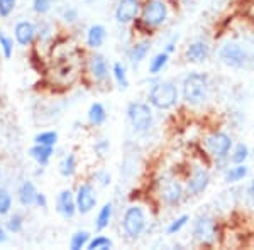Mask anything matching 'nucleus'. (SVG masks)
<instances>
[{
    "label": "nucleus",
    "mask_w": 254,
    "mask_h": 250,
    "mask_svg": "<svg viewBox=\"0 0 254 250\" xmlns=\"http://www.w3.org/2000/svg\"><path fill=\"white\" fill-rule=\"evenodd\" d=\"M208 76L198 71H191L182 81V98L187 105L198 106L208 98Z\"/></svg>",
    "instance_id": "obj_1"
},
{
    "label": "nucleus",
    "mask_w": 254,
    "mask_h": 250,
    "mask_svg": "<svg viewBox=\"0 0 254 250\" xmlns=\"http://www.w3.org/2000/svg\"><path fill=\"white\" fill-rule=\"evenodd\" d=\"M147 100L151 106L158 110H171L180 100V90L173 81H158L151 87Z\"/></svg>",
    "instance_id": "obj_2"
},
{
    "label": "nucleus",
    "mask_w": 254,
    "mask_h": 250,
    "mask_svg": "<svg viewBox=\"0 0 254 250\" xmlns=\"http://www.w3.org/2000/svg\"><path fill=\"white\" fill-rule=\"evenodd\" d=\"M127 120L136 134H147L154 124L153 108L144 101H130L127 105Z\"/></svg>",
    "instance_id": "obj_3"
},
{
    "label": "nucleus",
    "mask_w": 254,
    "mask_h": 250,
    "mask_svg": "<svg viewBox=\"0 0 254 250\" xmlns=\"http://www.w3.org/2000/svg\"><path fill=\"white\" fill-rule=\"evenodd\" d=\"M147 225V218H146V211L142 206L139 204H130V206L126 208L124 215H122V221L121 227L124 235L129 240H136L144 233Z\"/></svg>",
    "instance_id": "obj_4"
},
{
    "label": "nucleus",
    "mask_w": 254,
    "mask_h": 250,
    "mask_svg": "<svg viewBox=\"0 0 254 250\" xmlns=\"http://www.w3.org/2000/svg\"><path fill=\"white\" fill-rule=\"evenodd\" d=\"M168 20V5L165 0H146L141 9V22L147 29H158Z\"/></svg>",
    "instance_id": "obj_5"
},
{
    "label": "nucleus",
    "mask_w": 254,
    "mask_h": 250,
    "mask_svg": "<svg viewBox=\"0 0 254 250\" xmlns=\"http://www.w3.org/2000/svg\"><path fill=\"white\" fill-rule=\"evenodd\" d=\"M219 58L225 64V66L234 68V69H241V68L248 66L249 52L246 51V48L241 46L239 43L229 41V43H225L224 46L220 48Z\"/></svg>",
    "instance_id": "obj_6"
},
{
    "label": "nucleus",
    "mask_w": 254,
    "mask_h": 250,
    "mask_svg": "<svg viewBox=\"0 0 254 250\" xmlns=\"http://www.w3.org/2000/svg\"><path fill=\"white\" fill-rule=\"evenodd\" d=\"M75 201H76V211L80 215H88L95 210L97 206V191L90 181H85L78 184L75 193Z\"/></svg>",
    "instance_id": "obj_7"
},
{
    "label": "nucleus",
    "mask_w": 254,
    "mask_h": 250,
    "mask_svg": "<svg viewBox=\"0 0 254 250\" xmlns=\"http://www.w3.org/2000/svg\"><path fill=\"white\" fill-rule=\"evenodd\" d=\"M191 233H193V239L202 245H210L214 244L217 239V225L214 218L203 215L198 216L193 221V228H191Z\"/></svg>",
    "instance_id": "obj_8"
},
{
    "label": "nucleus",
    "mask_w": 254,
    "mask_h": 250,
    "mask_svg": "<svg viewBox=\"0 0 254 250\" xmlns=\"http://www.w3.org/2000/svg\"><path fill=\"white\" fill-rule=\"evenodd\" d=\"M205 149L215 159H225L232 149V137L225 132H212L205 139Z\"/></svg>",
    "instance_id": "obj_9"
},
{
    "label": "nucleus",
    "mask_w": 254,
    "mask_h": 250,
    "mask_svg": "<svg viewBox=\"0 0 254 250\" xmlns=\"http://www.w3.org/2000/svg\"><path fill=\"white\" fill-rule=\"evenodd\" d=\"M183 196H185V188L178 179H165L159 186V200L166 206H178L183 201Z\"/></svg>",
    "instance_id": "obj_10"
},
{
    "label": "nucleus",
    "mask_w": 254,
    "mask_h": 250,
    "mask_svg": "<svg viewBox=\"0 0 254 250\" xmlns=\"http://www.w3.org/2000/svg\"><path fill=\"white\" fill-rule=\"evenodd\" d=\"M142 2L141 0H119L116 10H114V19L117 24L127 26V24L134 22L139 15H141Z\"/></svg>",
    "instance_id": "obj_11"
},
{
    "label": "nucleus",
    "mask_w": 254,
    "mask_h": 250,
    "mask_svg": "<svg viewBox=\"0 0 254 250\" xmlns=\"http://www.w3.org/2000/svg\"><path fill=\"white\" fill-rule=\"evenodd\" d=\"M87 71L95 83H104L109 78V63L104 54L93 52L87 61Z\"/></svg>",
    "instance_id": "obj_12"
},
{
    "label": "nucleus",
    "mask_w": 254,
    "mask_h": 250,
    "mask_svg": "<svg viewBox=\"0 0 254 250\" xmlns=\"http://www.w3.org/2000/svg\"><path fill=\"white\" fill-rule=\"evenodd\" d=\"M208 184H210V174H208V171L202 166H196L191 171L190 178L187 181V193L190 196H198L207 190Z\"/></svg>",
    "instance_id": "obj_13"
},
{
    "label": "nucleus",
    "mask_w": 254,
    "mask_h": 250,
    "mask_svg": "<svg viewBox=\"0 0 254 250\" xmlns=\"http://www.w3.org/2000/svg\"><path fill=\"white\" fill-rule=\"evenodd\" d=\"M14 41L22 48L31 46L36 41V24L32 20H19L14 26Z\"/></svg>",
    "instance_id": "obj_14"
},
{
    "label": "nucleus",
    "mask_w": 254,
    "mask_h": 250,
    "mask_svg": "<svg viewBox=\"0 0 254 250\" xmlns=\"http://www.w3.org/2000/svg\"><path fill=\"white\" fill-rule=\"evenodd\" d=\"M56 211L60 213L63 218H73L76 215V201H75V193L71 190H61L56 196Z\"/></svg>",
    "instance_id": "obj_15"
},
{
    "label": "nucleus",
    "mask_w": 254,
    "mask_h": 250,
    "mask_svg": "<svg viewBox=\"0 0 254 250\" xmlns=\"http://www.w3.org/2000/svg\"><path fill=\"white\" fill-rule=\"evenodd\" d=\"M208 56H210V46H208L207 43H203V41H195V43L188 44V48L185 51L187 61L195 63V64L207 61Z\"/></svg>",
    "instance_id": "obj_16"
},
{
    "label": "nucleus",
    "mask_w": 254,
    "mask_h": 250,
    "mask_svg": "<svg viewBox=\"0 0 254 250\" xmlns=\"http://www.w3.org/2000/svg\"><path fill=\"white\" fill-rule=\"evenodd\" d=\"M36 195H38V188L36 184L26 179L19 184L17 188V201L22 204L24 208H29V206H34V201H36Z\"/></svg>",
    "instance_id": "obj_17"
},
{
    "label": "nucleus",
    "mask_w": 254,
    "mask_h": 250,
    "mask_svg": "<svg viewBox=\"0 0 254 250\" xmlns=\"http://www.w3.org/2000/svg\"><path fill=\"white\" fill-rule=\"evenodd\" d=\"M107 39V29L104 24H92L87 29V46L90 49H100Z\"/></svg>",
    "instance_id": "obj_18"
},
{
    "label": "nucleus",
    "mask_w": 254,
    "mask_h": 250,
    "mask_svg": "<svg viewBox=\"0 0 254 250\" xmlns=\"http://www.w3.org/2000/svg\"><path fill=\"white\" fill-rule=\"evenodd\" d=\"M149 51H151V41L149 39H142V41H137V43H134L132 48H130V51H129L130 64H132L134 68H137L139 64H141L142 61L147 58Z\"/></svg>",
    "instance_id": "obj_19"
},
{
    "label": "nucleus",
    "mask_w": 254,
    "mask_h": 250,
    "mask_svg": "<svg viewBox=\"0 0 254 250\" xmlns=\"http://www.w3.org/2000/svg\"><path fill=\"white\" fill-rule=\"evenodd\" d=\"M29 155L34 159L36 162L39 164L41 167H46L49 162H51L53 155H55V147L51 146H41V144H34L29 149Z\"/></svg>",
    "instance_id": "obj_20"
},
{
    "label": "nucleus",
    "mask_w": 254,
    "mask_h": 250,
    "mask_svg": "<svg viewBox=\"0 0 254 250\" xmlns=\"http://www.w3.org/2000/svg\"><path fill=\"white\" fill-rule=\"evenodd\" d=\"M114 216V203L107 201L102 204V208L97 213V218H95V230L97 232H104L105 228L110 227V221H112Z\"/></svg>",
    "instance_id": "obj_21"
},
{
    "label": "nucleus",
    "mask_w": 254,
    "mask_h": 250,
    "mask_svg": "<svg viewBox=\"0 0 254 250\" xmlns=\"http://www.w3.org/2000/svg\"><path fill=\"white\" fill-rule=\"evenodd\" d=\"M87 118H88L90 125H93V127L104 125L105 120H107V110H105L104 103H100V101H93L88 108Z\"/></svg>",
    "instance_id": "obj_22"
},
{
    "label": "nucleus",
    "mask_w": 254,
    "mask_h": 250,
    "mask_svg": "<svg viewBox=\"0 0 254 250\" xmlns=\"http://www.w3.org/2000/svg\"><path fill=\"white\" fill-rule=\"evenodd\" d=\"M170 56L171 54H168L166 51H161V52H158V54H154L153 58L149 59V68H147L149 75H153V76L159 75V73L166 68V64L170 63Z\"/></svg>",
    "instance_id": "obj_23"
},
{
    "label": "nucleus",
    "mask_w": 254,
    "mask_h": 250,
    "mask_svg": "<svg viewBox=\"0 0 254 250\" xmlns=\"http://www.w3.org/2000/svg\"><path fill=\"white\" fill-rule=\"evenodd\" d=\"M248 173H249V169L244 162L243 164H234V166L229 167V169L225 171L224 179H225V183H229V184L239 183V181H243L246 176H248Z\"/></svg>",
    "instance_id": "obj_24"
},
{
    "label": "nucleus",
    "mask_w": 254,
    "mask_h": 250,
    "mask_svg": "<svg viewBox=\"0 0 254 250\" xmlns=\"http://www.w3.org/2000/svg\"><path fill=\"white\" fill-rule=\"evenodd\" d=\"M60 174L63 178H73L76 173V155L75 152H68L63 159L60 161Z\"/></svg>",
    "instance_id": "obj_25"
},
{
    "label": "nucleus",
    "mask_w": 254,
    "mask_h": 250,
    "mask_svg": "<svg viewBox=\"0 0 254 250\" xmlns=\"http://www.w3.org/2000/svg\"><path fill=\"white\" fill-rule=\"evenodd\" d=\"M112 76L116 80L117 87L121 90H127L129 88V78H127V69L121 61H116L112 64Z\"/></svg>",
    "instance_id": "obj_26"
},
{
    "label": "nucleus",
    "mask_w": 254,
    "mask_h": 250,
    "mask_svg": "<svg viewBox=\"0 0 254 250\" xmlns=\"http://www.w3.org/2000/svg\"><path fill=\"white\" fill-rule=\"evenodd\" d=\"M90 233L87 230H78L71 235L69 239V249L71 250H81V249H87L88 242H90Z\"/></svg>",
    "instance_id": "obj_27"
},
{
    "label": "nucleus",
    "mask_w": 254,
    "mask_h": 250,
    "mask_svg": "<svg viewBox=\"0 0 254 250\" xmlns=\"http://www.w3.org/2000/svg\"><path fill=\"white\" fill-rule=\"evenodd\" d=\"M110 249H114V242L109 237L102 235L100 232L93 239H90L87 245V250H110Z\"/></svg>",
    "instance_id": "obj_28"
},
{
    "label": "nucleus",
    "mask_w": 254,
    "mask_h": 250,
    "mask_svg": "<svg viewBox=\"0 0 254 250\" xmlns=\"http://www.w3.org/2000/svg\"><path fill=\"white\" fill-rule=\"evenodd\" d=\"M58 139H60V135L56 130H43V132L34 135V144L55 147L56 144H58Z\"/></svg>",
    "instance_id": "obj_29"
},
{
    "label": "nucleus",
    "mask_w": 254,
    "mask_h": 250,
    "mask_svg": "<svg viewBox=\"0 0 254 250\" xmlns=\"http://www.w3.org/2000/svg\"><path fill=\"white\" fill-rule=\"evenodd\" d=\"M24 225H26V220L22 213H14L5 221V230L9 233H20L24 230Z\"/></svg>",
    "instance_id": "obj_30"
},
{
    "label": "nucleus",
    "mask_w": 254,
    "mask_h": 250,
    "mask_svg": "<svg viewBox=\"0 0 254 250\" xmlns=\"http://www.w3.org/2000/svg\"><path fill=\"white\" fill-rule=\"evenodd\" d=\"M12 193L5 186H0V216H9L12 211Z\"/></svg>",
    "instance_id": "obj_31"
},
{
    "label": "nucleus",
    "mask_w": 254,
    "mask_h": 250,
    "mask_svg": "<svg viewBox=\"0 0 254 250\" xmlns=\"http://www.w3.org/2000/svg\"><path fill=\"white\" fill-rule=\"evenodd\" d=\"M0 51L5 59H10L14 54V39L5 31H0Z\"/></svg>",
    "instance_id": "obj_32"
},
{
    "label": "nucleus",
    "mask_w": 254,
    "mask_h": 250,
    "mask_svg": "<svg viewBox=\"0 0 254 250\" xmlns=\"http://www.w3.org/2000/svg\"><path fill=\"white\" fill-rule=\"evenodd\" d=\"M53 34H55V27H53L51 22H46V20H43V22L36 24V39L41 41H49L53 38Z\"/></svg>",
    "instance_id": "obj_33"
},
{
    "label": "nucleus",
    "mask_w": 254,
    "mask_h": 250,
    "mask_svg": "<svg viewBox=\"0 0 254 250\" xmlns=\"http://www.w3.org/2000/svg\"><path fill=\"white\" fill-rule=\"evenodd\" d=\"M188 221H190V216H188V215H180L178 218L170 221V225L166 227V233H168V235H175V233L182 232L183 228L187 227Z\"/></svg>",
    "instance_id": "obj_34"
},
{
    "label": "nucleus",
    "mask_w": 254,
    "mask_h": 250,
    "mask_svg": "<svg viewBox=\"0 0 254 250\" xmlns=\"http://www.w3.org/2000/svg\"><path fill=\"white\" fill-rule=\"evenodd\" d=\"M56 0H32V12L36 15H46L51 12Z\"/></svg>",
    "instance_id": "obj_35"
},
{
    "label": "nucleus",
    "mask_w": 254,
    "mask_h": 250,
    "mask_svg": "<svg viewBox=\"0 0 254 250\" xmlns=\"http://www.w3.org/2000/svg\"><path fill=\"white\" fill-rule=\"evenodd\" d=\"M249 157V147L246 144H237L231 154V161L234 164H243Z\"/></svg>",
    "instance_id": "obj_36"
},
{
    "label": "nucleus",
    "mask_w": 254,
    "mask_h": 250,
    "mask_svg": "<svg viewBox=\"0 0 254 250\" xmlns=\"http://www.w3.org/2000/svg\"><path fill=\"white\" fill-rule=\"evenodd\" d=\"M61 19H63L64 24H68V26H71V24H75L76 20L80 19V14H78V9L73 5H66L61 12Z\"/></svg>",
    "instance_id": "obj_37"
},
{
    "label": "nucleus",
    "mask_w": 254,
    "mask_h": 250,
    "mask_svg": "<svg viewBox=\"0 0 254 250\" xmlns=\"http://www.w3.org/2000/svg\"><path fill=\"white\" fill-rule=\"evenodd\" d=\"M15 7H17V0H0V17H10L14 14Z\"/></svg>",
    "instance_id": "obj_38"
},
{
    "label": "nucleus",
    "mask_w": 254,
    "mask_h": 250,
    "mask_svg": "<svg viewBox=\"0 0 254 250\" xmlns=\"http://www.w3.org/2000/svg\"><path fill=\"white\" fill-rule=\"evenodd\" d=\"M93 181H95L97 184H100L102 188L109 186L110 183H112V176H110L109 171L105 169H98L93 173Z\"/></svg>",
    "instance_id": "obj_39"
},
{
    "label": "nucleus",
    "mask_w": 254,
    "mask_h": 250,
    "mask_svg": "<svg viewBox=\"0 0 254 250\" xmlns=\"http://www.w3.org/2000/svg\"><path fill=\"white\" fill-rule=\"evenodd\" d=\"M110 147V142L107 141V139H100V141L95 142V146H93V150L98 154V155H105V152L109 150Z\"/></svg>",
    "instance_id": "obj_40"
},
{
    "label": "nucleus",
    "mask_w": 254,
    "mask_h": 250,
    "mask_svg": "<svg viewBox=\"0 0 254 250\" xmlns=\"http://www.w3.org/2000/svg\"><path fill=\"white\" fill-rule=\"evenodd\" d=\"M34 206L41 208V210H46V208L49 206V201H48V196L44 195V193H39L36 195V201H34Z\"/></svg>",
    "instance_id": "obj_41"
},
{
    "label": "nucleus",
    "mask_w": 254,
    "mask_h": 250,
    "mask_svg": "<svg viewBox=\"0 0 254 250\" xmlns=\"http://www.w3.org/2000/svg\"><path fill=\"white\" fill-rule=\"evenodd\" d=\"M176 39H178V38H173V39H171L170 43H168L166 46H165V49H163V51H166L168 54H173L175 49H176Z\"/></svg>",
    "instance_id": "obj_42"
},
{
    "label": "nucleus",
    "mask_w": 254,
    "mask_h": 250,
    "mask_svg": "<svg viewBox=\"0 0 254 250\" xmlns=\"http://www.w3.org/2000/svg\"><path fill=\"white\" fill-rule=\"evenodd\" d=\"M248 198H249V201H251V204L254 206V181L249 184V188H248Z\"/></svg>",
    "instance_id": "obj_43"
},
{
    "label": "nucleus",
    "mask_w": 254,
    "mask_h": 250,
    "mask_svg": "<svg viewBox=\"0 0 254 250\" xmlns=\"http://www.w3.org/2000/svg\"><path fill=\"white\" fill-rule=\"evenodd\" d=\"M5 242H7V230L0 227V245L5 244Z\"/></svg>",
    "instance_id": "obj_44"
},
{
    "label": "nucleus",
    "mask_w": 254,
    "mask_h": 250,
    "mask_svg": "<svg viewBox=\"0 0 254 250\" xmlns=\"http://www.w3.org/2000/svg\"><path fill=\"white\" fill-rule=\"evenodd\" d=\"M83 2H87V3H92V2H95V0H83Z\"/></svg>",
    "instance_id": "obj_45"
},
{
    "label": "nucleus",
    "mask_w": 254,
    "mask_h": 250,
    "mask_svg": "<svg viewBox=\"0 0 254 250\" xmlns=\"http://www.w3.org/2000/svg\"><path fill=\"white\" fill-rule=\"evenodd\" d=\"M180 2H183V3H188V2H191V0H180Z\"/></svg>",
    "instance_id": "obj_46"
},
{
    "label": "nucleus",
    "mask_w": 254,
    "mask_h": 250,
    "mask_svg": "<svg viewBox=\"0 0 254 250\" xmlns=\"http://www.w3.org/2000/svg\"><path fill=\"white\" fill-rule=\"evenodd\" d=\"M0 179H2V169H0Z\"/></svg>",
    "instance_id": "obj_47"
}]
</instances>
